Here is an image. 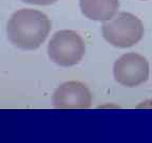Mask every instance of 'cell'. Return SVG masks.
Returning a JSON list of instances; mask_svg holds the SVG:
<instances>
[{"label": "cell", "instance_id": "1", "mask_svg": "<svg viewBox=\"0 0 152 143\" xmlns=\"http://www.w3.org/2000/svg\"><path fill=\"white\" fill-rule=\"evenodd\" d=\"M51 31V21L45 14L32 9L18 10L11 16L7 26L9 41L22 50L40 47Z\"/></svg>", "mask_w": 152, "mask_h": 143}, {"label": "cell", "instance_id": "2", "mask_svg": "<svg viewBox=\"0 0 152 143\" xmlns=\"http://www.w3.org/2000/svg\"><path fill=\"white\" fill-rule=\"evenodd\" d=\"M102 35L114 47L129 48L136 45L142 38L144 26L135 15L121 12L104 22Z\"/></svg>", "mask_w": 152, "mask_h": 143}, {"label": "cell", "instance_id": "3", "mask_svg": "<svg viewBox=\"0 0 152 143\" xmlns=\"http://www.w3.org/2000/svg\"><path fill=\"white\" fill-rule=\"evenodd\" d=\"M85 54V41L78 33L72 30L56 32L48 45L49 58L60 67L75 66Z\"/></svg>", "mask_w": 152, "mask_h": 143}, {"label": "cell", "instance_id": "4", "mask_svg": "<svg viewBox=\"0 0 152 143\" xmlns=\"http://www.w3.org/2000/svg\"><path fill=\"white\" fill-rule=\"evenodd\" d=\"M149 63L137 53H127L119 57L113 66L115 81L121 86L133 88L149 79Z\"/></svg>", "mask_w": 152, "mask_h": 143}, {"label": "cell", "instance_id": "5", "mask_svg": "<svg viewBox=\"0 0 152 143\" xmlns=\"http://www.w3.org/2000/svg\"><path fill=\"white\" fill-rule=\"evenodd\" d=\"M53 104L57 109H87L91 107L92 95L85 84L66 82L54 91Z\"/></svg>", "mask_w": 152, "mask_h": 143}, {"label": "cell", "instance_id": "6", "mask_svg": "<svg viewBox=\"0 0 152 143\" xmlns=\"http://www.w3.org/2000/svg\"><path fill=\"white\" fill-rule=\"evenodd\" d=\"M80 11L87 18L96 21H107L116 15L118 0H79Z\"/></svg>", "mask_w": 152, "mask_h": 143}, {"label": "cell", "instance_id": "7", "mask_svg": "<svg viewBox=\"0 0 152 143\" xmlns=\"http://www.w3.org/2000/svg\"><path fill=\"white\" fill-rule=\"evenodd\" d=\"M26 3L30 4H37V5H50L53 3L57 2L58 0H21Z\"/></svg>", "mask_w": 152, "mask_h": 143}, {"label": "cell", "instance_id": "8", "mask_svg": "<svg viewBox=\"0 0 152 143\" xmlns=\"http://www.w3.org/2000/svg\"><path fill=\"white\" fill-rule=\"evenodd\" d=\"M144 1H145V0H144Z\"/></svg>", "mask_w": 152, "mask_h": 143}]
</instances>
